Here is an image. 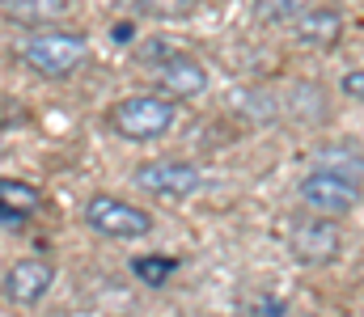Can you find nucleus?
Here are the masks:
<instances>
[{
	"instance_id": "15",
	"label": "nucleus",
	"mask_w": 364,
	"mask_h": 317,
	"mask_svg": "<svg viewBox=\"0 0 364 317\" xmlns=\"http://www.w3.org/2000/svg\"><path fill=\"white\" fill-rule=\"evenodd\" d=\"M149 17H186L195 9V0H136Z\"/></svg>"
},
{
	"instance_id": "5",
	"label": "nucleus",
	"mask_w": 364,
	"mask_h": 317,
	"mask_svg": "<svg viewBox=\"0 0 364 317\" xmlns=\"http://www.w3.org/2000/svg\"><path fill=\"white\" fill-rule=\"evenodd\" d=\"M85 224H90L93 233H102V237L127 241V237H144L153 228V216L144 208H136V204H127V199L93 195L90 204H85Z\"/></svg>"
},
{
	"instance_id": "2",
	"label": "nucleus",
	"mask_w": 364,
	"mask_h": 317,
	"mask_svg": "<svg viewBox=\"0 0 364 317\" xmlns=\"http://www.w3.org/2000/svg\"><path fill=\"white\" fill-rule=\"evenodd\" d=\"M174 118L178 110H174V98L166 94H132L110 106V127L123 140H161L174 127Z\"/></svg>"
},
{
	"instance_id": "9",
	"label": "nucleus",
	"mask_w": 364,
	"mask_h": 317,
	"mask_svg": "<svg viewBox=\"0 0 364 317\" xmlns=\"http://www.w3.org/2000/svg\"><path fill=\"white\" fill-rule=\"evenodd\" d=\"M292 30H296V43H305V47H339V38H343V17H339V9H326V4H314V9H305L296 21H292Z\"/></svg>"
},
{
	"instance_id": "1",
	"label": "nucleus",
	"mask_w": 364,
	"mask_h": 317,
	"mask_svg": "<svg viewBox=\"0 0 364 317\" xmlns=\"http://www.w3.org/2000/svg\"><path fill=\"white\" fill-rule=\"evenodd\" d=\"M85 51H90L85 34H73V30H38V34H30V38L21 43L17 55H21V64L34 68L38 77L60 81V77H68V72L81 68Z\"/></svg>"
},
{
	"instance_id": "7",
	"label": "nucleus",
	"mask_w": 364,
	"mask_h": 317,
	"mask_svg": "<svg viewBox=\"0 0 364 317\" xmlns=\"http://www.w3.org/2000/svg\"><path fill=\"white\" fill-rule=\"evenodd\" d=\"M51 284H55V267L47 262V258H21V262H13L9 271H4V301H13V305H38L47 292H51Z\"/></svg>"
},
{
	"instance_id": "16",
	"label": "nucleus",
	"mask_w": 364,
	"mask_h": 317,
	"mask_svg": "<svg viewBox=\"0 0 364 317\" xmlns=\"http://www.w3.org/2000/svg\"><path fill=\"white\" fill-rule=\"evenodd\" d=\"M242 309H246V313H263V317H284L288 313V305H284L279 296H250V301H242Z\"/></svg>"
},
{
	"instance_id": "4",
	"label": "nucleus",
	"mask_w": 364,
	"mask_h": 317,
	"mask_svg": "<svg viewBox=\"0 0 364 317\" xmlns=\"http://www.w3.org/2000/svg\"><path fill=\"white\" fill-rule=\"evenodd\" d=\"M296 195H301V204H305L309 211L335 216V220H339V216H348V211L360 204V182L348 178V174H339V169L318 165V169H309V174L301 178Z\"/></svg>"
},
{
	"instance_id": "11",
	"label": "nucleus",
	"mask_w": 364,
	"mask_h": 317,
	"mask_svg": "<svg viewBox=\"0 0 364 317\" xmlns=\"http://www.w3.org/2000/svg\"><path fill=\"white\" fill-rule=\"evenodd\" d=\"M318 0H255V17L267 26H292L305 9H314Z\"/></svg>"
},
{
	"instance_id": "3",
	"label": "nucleus",
	"mask_w": 364,
	"mask_h": 317,
	"mask_svg": "<svg viewBox=\"0 0 364 317\" xmlns=\"http://www.w3.org/2000/svg\"><path fill=\"white\" fill-rule=\"evenodd\" d=\"M288 250H292V258H296L301 267H326V262H335V258L343 254V233H339L335 216L309 211V216L292 220V228H288Z\"/></svg>"
},
{
	"instance_id": "8",
	"label": "nucleus",
	"mask_w": 364,
	"mask_h": 317,
	"mask_svg": "<svg viewBox=\"0 0 364 317\" xmlns=\"http://www.w3.org/2000/svg\"><path fill=\"white\" fill-rule=\"evenodd\" d=\"M157 85H161L166 98L186 102V98H199V94L208 89V72H203L199 60H191V55H182V51H170V55L157 60Z\"/></svg>"
},
{
	"instance_id": "12",
	"label": "nucleus",
	"mask_w": 364,
	"mask_h": 317,
	"mask_svg": "<svg viewBox=\"0 0 364 317\" xmlns=\"http://www.w3.org/2000/svg\"><path fill=\"white\" fill-rule=\"evenodd\" d=\"M0 4H4V13H9L13 21H26V26L64 13V0H0Z\"/></svg>"
},
{
	"instance_id": "14",
	"label": "nucleus",
	"mask_w": 364,
	"mask_h": 317,
	"mask_svg": "<svg viewBox=\"0 0 364 317\" xmlns=\"http://www.w3.org/2000/svg\"><path fill=\"white\" fill-rule=\"evenodd\" d=\"M132 271H136L144 284L161 288V284L174 275V258H136V262H132Z\"/></svg>"
},
{
	"instance_id": "10",
	"label": "nucleus",
	"mask_w": 364,
	"mask_h": 317,
	"mask_svg": "<svg viewBox=\"0 0 364 317\" xmlns=\"http://www.w3.org/2000/svg\"><path fill=\"white\" fill-rule=\"evenodd\" d=\"M43 208V191L17 178H0V220H26Z\"/></svg>"
},
{
	"instance_id": "17",
	"label": "nucleus",
	"mask_w": 364,
	"mask_h": 317,
	"mask_svg": "<svg viewBox=\"0 0 364 317\" xmlns=\"http://www.w3.org/2000/svg\"><path fill=\"white\" fill-rule=\"evenodd\" d=\"M343 94L356 98V102H364V68H352V72L343 77Z\"/></svg>"
},
{
	"instance_id": "13",
	"label": "nucleus",
	"mask_w": 364,
	"mask_h": 317,
	"mask_svg": "<svg viewBox=\"0 0 364 317\" xmlns=\"http://www.w3.org/2000/svg\"><path fill=\"white\" fill-rule=\"evenodd\" d=\"M318 165H326V169H339V174H348V178L364 182V157L356 152V148H326V152L318 157Z\"/></svg>"
},
{
	"instance_id": "6",
	"label": "nucleus",
	"mask_w": 364,
	"mask_h": 317,
	"mask_svg": "<svg viewBox=\"0 0 364 317\" xmlns=\"http://www.w3.org/2000/svg\"><path fill=\"white\" fill-rule=\"evenodd\" d=\"M136 182L140 191L157 195V199H191L199 191V169L191 161H174V157H161V161H144L136 169Z\"/></svg>"
}]
</instances>
